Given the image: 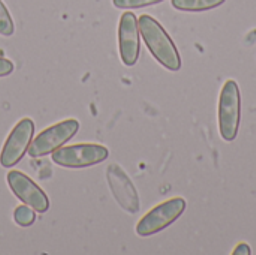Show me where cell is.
<instances>
[{"label":"cell","mask_w":256,"mask_h":255,"mask_svg":"<svg viewBox=\"0 0 256 255\" xmlns=\"http://www.w3.org/2000/svg\"><path fill=\"white\" fill-rule=\"evenodd\" d=\"M15 32V24L12 15L6 5L0 0V35L2 36H12Z\"/></svg>","instance_id":"obj_12"},{"label":"cell","mask_w":256,"mask_h":255,"mask_svg":"<svg viewBox=\"0 0 256 255\" xmlns=\"http://www.w3.org/2000/svg\"><path fill=\"white\" fill-rule=\"evenodd\" d=\"M14 219L20 227H30L36 221V210H33L27 204L18 206L14 212Z\"/></svg>","instance_id":"obj_11"},{"label":"cell","mask_w":256,"mask_h":255,"mask_svg":"<svg viewBox=\"0 0 256 255\" xmlns=\"http://www.w3.org/2000/svg\"><path fill=\"white\" fill-rule=\"evenodd\" d=\"M162 2H165V0H112L114 6L118 9H138V8L158 5Z\"/></svg>","instance_id":"obj_13"},{"label":"cell","mask_w":256,"mask_h":255,"mask_svg":"<svg viewBox=\"0 0 256 255\" xmlns=\"http://www.w3.org/2000/svg\"><path fill=\"white\" fill-rule=\"evenodd\" d=\"M8 183H9L10 191L15 194V197L21 200L24 204L30 206L38 213L48 212L50 209L48 195L27 174L18 170H12L8 173Z\"/></svg>","instance_id":"obj_8"},{"label":"cell","mask_w":256,"mask_h":255,"mask_svg":"<svg viewBox=\"0 0 256 255\" xmlns=\"http://www.w3.org/2000/svg\"><path fill=\"white\" fill-rule=\"evenodd\" d=\"M80 129V122L76 119L62 120L46 129H44L28 147V155L32 158H44L62 146H64Z\"/></svg>","instance_id":"obj_5"},{"label":"cell","mask_w":256,"mask_h":255,"mask_svg":"<svg viewBox=\"0 0 256 255\" xmlns=\"http://www.w3.org/2000/svg\"><path fill=\"white\" fill-rule=\"evenodd\" d=\"M34 134V122L30 117L21 119L8 135L3 149L0 152V164L4 168L16 165L28 152L30 143Z\"/></svg>","instance_id":"obj_6"},{"label":"cell","mask_w":256,"mask_h":255,"mask_svg":"<svg viewBox=\"0 0 256 255\" xmlns=\"http://www.w3.org/2000/svg\"><path fill=\"white\" fill-rule=\"evenodd\" d=\"M219 132L231 143L237 138L242 122V93L236 80H226L219 95Z\"/></svg>","instance_id":"obj_2"},{"label":"cell","mask_w":256,"mask_h":255,"mask_svg":"<svg viewBox=\"0 0 256 255\" xmlns=\"http://www.w3.org/2000/svg\"><path fill=\"white\" fill-rule=\"evenodd\" d=\"M140 24L134 12L126 11L118 23V50L122 62L126 66H134L141 53L140 42Z\"/></svg>","instance_id":"obj_9"},{"label":"cell","mask_w":256,"mask_h":255,"mask_svg":"<svg viewBox=\"0 0 256 255\" xmlns=\"http://www.w3.org/2000/svg\"><path fill=\"white\" fill-rule=\"evenodd\" d=\"M106 180L110 189L117 201V204L126 210L128 213H138L140 212V195L138 191L128 176V173L118 165L111 164L106 168Z\"/></svg>","instance_id":"obj_7"},{"label":"cell","mask_w":256,"mask_h":255,"mask_svg":"<svg viewBox=\"0 0 256 255\" xmlns=\"http://www.w3.org/2000/svg\"><path fill=\"white\" fill-rule=\"evenodd\" d=\"M140 33L153 57L168 71H180L182 57L174 44L172 38L168 35L165 27L152 15H141L138 20Z\"/></svg>","instance_id":"obj_1"},{"label":"cell","mask_w":256,"mask_h":255,"mask_svg":"<svg viewBox=\"0 0 256 255\" xmlns=\"http://www.w3.org/2000/svg\"><path fill=\"white\" fill-rule=\"evenodd\" d=\"M15 69V65L6 59V57H0V77H8L14 72Z\"/></svg>","instance_id":"obj_14"},{"label":"cell","mask_w":256,"mask_h":255,"mask_svg":"<svg viewBox=\"0 0 256 255\" xmlns=\"http://www.w3.org/2000/svg\"><path fill=\"white\" fill-rule=\"evenodd\" d=\"M232 254L236 255H250L252 254V249H250V246L248 245V243H238L237 245V248L234 249V252Z\"/></svg>","instance_id":"obj_15"},{"label":"cell","mask_w":256,"mask_h":255,"mask_svg":"<svg viewBox=\"0 0 256 255\" xmlns=\"http://www.w3.org/2000/svg\"><path fill=\"white\" fill-rule=\"evenodd\" d=\"M110 150L102 144H74L51 153L52 162L64 168H87L106 161Z\"/></svg>","instance_id":"obj_4"},{"label":"cell","mask_w":256,"mask_h":255,"mask_svg":"<svg viewBox=\"0 0 256 255\" xmlns=\"http://www.w3.org/2000/svg\"><path fill=\"white\" fill-rule=\"evenodd\" d=\"M226 0H171L172 6L184 12H202L219 8Z\"/></svg>","instance_id":"obj_10"},{"label":"cell","mask_w":256,"mask_h":255,"mask_svg":"<svg viewBox=\"0 0 256 255\" xmlns=\"http://www.w3.org/2000/svg\"><path fill=\"white\" fill-rule=\"evenodd\" d=\"M186 207L188 203L182 197H174L158 204L140 219L136 224V234L141 237H150L166 230L184 213Z\"/></svg>","instance_id":"obj_3"}]
</instances>
